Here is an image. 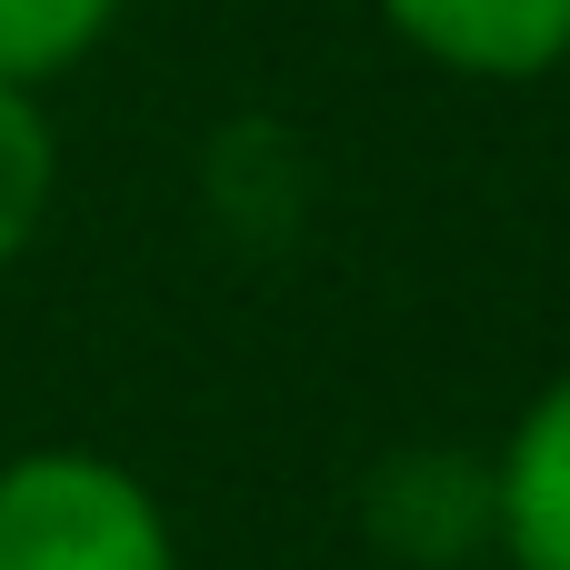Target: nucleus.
I'll list each match as a JSON object with an SVG mask.
<instances>
[{"mask_svg":"<svg viewBox=\"0 0 570 570\" xmlns=\"http://www.w3.org/2000/svg\"><path fill=\"white\" fill-rule=\"evenodd\" d=\"M0 570H180L170 511L100 451H20L0 471Z\"/></svg>","mask_w":570,"mask_h":570,"instance_id":"f257e3e1","label":"nucleus"},{"mask_svg":"<svg viewBox=\"0 0 570 570\" xmlns=\"http://www.w3.org/2000/svg\"><path fill=\"white\" fill-rule=\"evenodd\" d=\"M391 40L461 80H541L570 60V0H371Z\"/></svg>","mask_w":570,"mask_h":570,"instance_id":"f03ea898","label":"nucleus"},{"mask_svg":"<svg viewBox=\"0 0 570 570\" xmlns=\"http://www.w3.org/2000/svg\"><path fill=\"white\" fill-rule=\"evenodd\" d=\"M491 531L511 570H570V371L531 391L491 471Z\"/></svg>","mask_w":570,"mask_h":570,"instance_id":"7ed1b4c3","label":"nucleus"},{"mask_svg":"<svg viewBox=\"0 0 570 570\" xmlns=\"http://www.w3.org/2000/svg\"><path fill=\"white\" fill-rule=\"evenodd\" d=\"M110 20H120V0H0V80L40 90V80L80 70L110 40Z\"/></svg>","mask_w":570,"mask_h":570,"instance_id":"20e7f679","label":"nucleus"},{"mask_svg":"<svg viewBox=\"0 0 570 570\" xmlns=\"http://www.w3.org/2000/svg\"><path fill=\"white\" fill-rule=\"evenodd\" d=\"M50 180H60V140L40 120L30 90L0 80V271L30 250V230L50 220Z\"/></svg>","mask_w":570,"mask_h":570,"instance_id":"39448f33","label":"nucleus"}]
</instances>
